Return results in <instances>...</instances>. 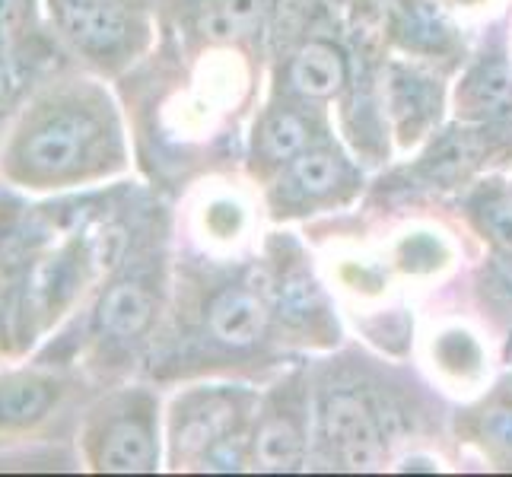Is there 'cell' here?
Wrapping results in <instances>:
<instances>
[{"instance_id":"obj_1","label":"cell","mask_w":512,"mask_h":477,"mask_svg":"<svg viewBox=\"0 0 512 477\" xmlns=\"http://www.w3.org/2000/svg\"><path fill=\"white\" fill-rule=\"evenodd\" d=\"M96 140V121L86 112H51L16 147V159L35 179H55L80 166Z\"/></svg>"},{"instance_id":"obj_11","label":"cell","mask_w":512,"mask_h":477,"mask_svg":"<svg viewBox=\"0 0 512 477\" xmlns=\"http://www.w3.org/2000/svg\"><path fill=\"white\" fill-rule=\"evenodd\" d=\"M293 179L312 194H322L338 182V163L331 153H303L293 163Z\"/></svg>"},{"instance_id":"obj_3","label":"cell","mask_w":512,"mask_h":477,"mask_svg":"<svg viewBox=\"0 0 512 477\" xmlns=\"http://www.w3.org/2000/svg\"><path fill=\"white\" fill-rule=\"evenodd\" d=\"M70 39L90 51H112L128 39V13L115 0H67L61 10Z\"/></svg>"},{"instance_id":"obj_5","label":"cell","mask_w":512,"mask_h":477,"mask_svg":"<svg viewBox=\"0 0 512 477\" xmlns=\"http://www.w3.org/2000/svg\"><path fill=\"white\" fill-rule=\"evenodd\" d=\"M153 318V299L137 284H118L105 293L99 306V328L112 338H137Z\"/></svg>"},{"instance_id":"obj_7","label":"cell","mask_w":512,"mask_h":477,"mask_svg":"<svg viewBox=\"0 0 512 477\" xmlns=\"http://www.w3.org/2000/svg\"><path fill=\"white\" fill-rule=\"evenodd\" d=\"M290 80L303 96H315V99L334 96L341 90V83H344V61L331 45L309 42L296 55Z\"/></svg>"},{"instance_id":"obj_16","label":"cell","mask_w":512,"mask_h":477,"mask_svg":"<svg viewBox=\"0 0 512 477\" xmlns=\"http://www.w3.org/2000/svg\"><path fill=\"white\" fill-rule=\"evenodd\" d=\"M220 10L233 20V26H249L261 10V0H223Z\"/></svg>"},{"instance_id":"obj_6","label":"cell","mask_w":512,"mask_h":477,"mask_svg":"<svg viewBox=\"0 0 512 477\" xmlns=\"http://www.w3.org/2000/svg\"><path fill=\"white\" fill-rule=\"evenodd\" d=\"M156 449L147 427L137 420H121L105 433L99 449V468L105 471H153Z\"/></svg>"},{"instance_id":"obj_15","label":"cell","mask_w":512,"mask_h":477,"mask_svg":"<svg viewBox=\"0 0 512 477\" xmlns=\"http://www.w3.org/2000/svg\"><path fill=\"white\" fill-rule=\"evenodd\" d=\"M487 433L493 436V443H500L503 449L512 452V404H503V408H493L487 414Z\"/></svg>"},{"instance_id":"obj_2","label":"cell","mask_w":512,"mask_h":477,"mask_svg":"<svg viewBox=\"0 0 512 477\" xmlns=\"http://www.w3.org/2000/svg\"><path fill=\"white\" fill-rule=\"evenodd\" d=\"M325 433L341 458L357 471H373L382 465V439L373 414L357 395H331L325 404Z\"/></svg>"},{"instance_id":"obj_4","label":"cell","mask_w":512,"mask_h":477,"mask_svg":"<svg viewBox=\"0 0 512 477\" xmlns=\"http://www.w3.org/2000/svg\"><path fill=\"white\" fill-rule=\"evenodd\" d=\"M207 322L217 341L233 344V347H249L264 331V306L252 293L226 290L214 299Z\"/></svg>"},{"instance_id":"obj_8","label":"cell","mask_w":512,"mask_h":477,"mask_svg":"<svg viewBox=\"0 0 512 477\" xmlns=\"http://www.w3.org/2000/svg\"><path fill=\"white\" fill-rule=\"evenodd\" d=\"M51 401H55V388L35 376H13L0 382V423L20 427L32 423L42 414H48Z\"/></svg>"},{"instance_id":"obj_18","label":"cell","mask_w":512,"mask_h":477,"mask_svg":"<svg viewBox=\"0 0 512 477\" xmlns=\"http://www.w3.org/2000/svg\"><path fill=\"white\" fill-rule=\"evenodd\" d=\"M10 93H13V77H10V70L0 64V112H4V105L10 102Z\"/></svg>"},{"instance_id":"obj_9","label":"cell","mask_w":512,"mask_h":477,"mask_svg":"<svg viewBox=\"0 0 512 477\" xmlns=\"http://www.w3.org/2000/svg\"><path fill=\"white\" fill-rule=\"evenodd\" d=\"M258 465L264 471H290L299 465V455H303V439H299L296 427L290 420H271L264 423L255 443Z\"/></svg>"},{"instance_id":"obj_10","label":"cell","mask_w":512,"mask_h":477,"mask_svg":"<svg viewBox=\"0 0 512 477\" xmlns=\"http://www.w3.org/2000/svg\"><path fill=\"white\" fill-rule=\"evenodd\" d=\"M261 144H264V153H268V156L287 159V156L303 150V144H306V125L296 115H274L268 125H264Z\"/></svg>"},{"instance_id":"obj_14","label":"cell","mask_w":512,"mask_h":477,"mask_svg":"<svg viewBox=\"0 0 512 477\" xmlns=\"http://www.w3.org/2000/svg\"><path fill=\"white\" fill-rule=\"evenodd\" d=\"M487 226L493 236L512 249V198H503L487 207Z\"/></svg>"},{"instance_id":"obj_12","label":"cell","mask_w":512,"mask_h":477,"mask_svg":"<svg viewBox=\"0 0 512 477\" xmlns=\"http://www.w3.org/2000/svg\"><path fill=\"white\" fill-rule=\"evenodd\" d=\"M315 287L312 280H290V284L280 290V315L287 318V322H299V318H306L312 309H315Z\"/></svg>"},{"instance_id":"obj_19","label":"cell","mask_w":512,"mask_h":477,"mask_svg":"<svg viewBox=\"0 0 512 477\" xmlns=\"http://www.w3.org/2000/svg\"><path fill=\"white\" fill-rule=\"evenodd\" d=\"M315 4V0H280V7H287V10H293V13H303V10H309Z\"/></svg>"},{"instance_id":"obj_17","label":"cell","mask_w":512,"mask_h":477,"mask_svg":"<svg viewBox=\"0 0 512 477\" xmlns=\"http://www.w3.org/2000/svg\"><path fill=\"white\" fill-rule=\"evenodd\" d=\"M26 0H0V26H16V20L23 16Z\"/></svg>"},{"instance_id":"obj_13","label":"cell","mask_w":512,"mask_h":477,"mask_svg":"<svg viewBox=\"0 0 512 477\" xmlns=\"http://www.w3.org/2000/svg\"><path fill=\"white\" fill-rule=\"evenodd\" d=\"M512 93V77L503 64H490L478 80V99L484 105H500Z\"/></svg>"}]
</instances>
